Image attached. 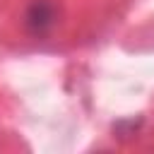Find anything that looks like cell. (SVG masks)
<instances>
[{"label": "cell", "mask_w": 154, "mask_h": 154, "mask_svg": "<svg viewBox=\"0 0 154 154\" xmlns=\"http://www.w3.org/2000/svg\"><path fill=\"white\" fill-rule=\"evenodd\" d=\"M55 22V7L48 2V0H36L29 12H26V26L34 31V34H43L53 26Z\"/></svg>", "instance_id": "cell-1"}]
</instances>
